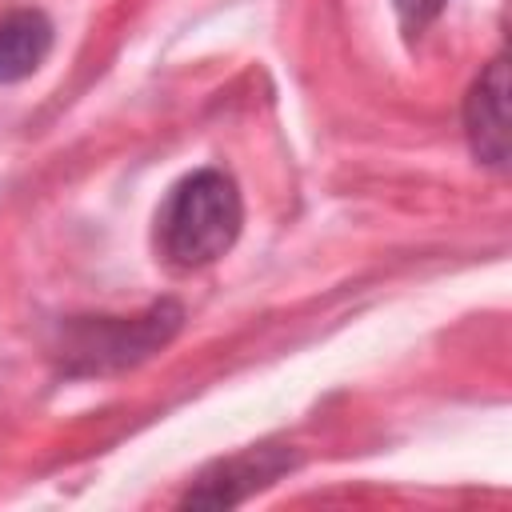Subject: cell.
<instances>
[{
    "label": "cell",
    "mask_w": 512,
    "mask_h": 512,
    "mask_svg": "<svg viewBox=\"0 0 512 512\" xmlns=\"http://www.w3.org/2000/svg\"><path fill=\"white\" fill-rule=\"evenodd\" d=\"M244 228V200L224 168H196L180 176L156 208L152 240L168 268L196 272L220 260Z\"/></svg>",
    "instance_id": "obj_1"
},
{
    "label": "cell",
    "mask_w": 512,
    "mask_h": 512,
    "mask_svg": "<svg viewBox=\"0 0 512 512\" xmlns=\"http://www.w3.org/2000/svg\"><path fill=\"white\" fill-rule=\"evenodd\" d=\"M300 464V456L288 444H252L236 456L216 460L212 468H204L196 476V484L184 492V508H228V504H244L248 496L264 492L268 484H276L280 476H288Z\"/></svg>",
    "instance_id": "obj_3"
},
{
    "label": "cell",
    "mask_w": 512,
    "mask_h": 512,
    "mask_svg": "<svg viewBox=\"0 0 512 512\" xmlns=\"http://www.w3.org/2000/svg\"><path fill=\"white\" fill-rule=\"evenodd\" d=\"M56 44V28L40 8H8L0 16V84H20L40 72Z\"/></svg>",
    "instance_id": "obj_5"
},
{
    "label": "cell",
    "mask_w": 512,
    "mask_h": 512,
    "mask_svg": "<svg viewBox=\"0 0 512 512\" xmlns=\"http://www.w3.org/2000/svg\"><path fill=\"white\" fill-rule=\"evenodd\" d=\"M444 4H448V0H392L404 36H420V32H428V28L436 24V16L444 12Z\"/></svg>",
    "instance_id": "obj_6"
},
{
    "label": "cell",
    "mask_w": 512,
    "mask_h": 512,
    "mask_svg": "<svg viewBox=\"0 0 512 512\" xmlns=\"http://www.w3.org/2000/svg\"><path fill=\"white\" fill-rule=\"evenodd\" d=\"M184 324L176 300H152L132 316H68L56 324L52 360L64 376H112L156 356Z\"/></svg>",
    "instance_id": "obj_2"
},
{
    "label": "cell",
    "mask_w": 512,
    "mask_h": 512,
    "mask_svg": "<svg viewBox=\"0 0 512 512\" xmlns=\"http://www.w3.org/2000/svg\"><path fill=\"white\" fill-rule=\"evenodd\" d=\"M464 136L480 164L508 168V60L496 56L464 96Z\"/></svg>",
    "instance_id": "obj_4"
}]
</instances>
